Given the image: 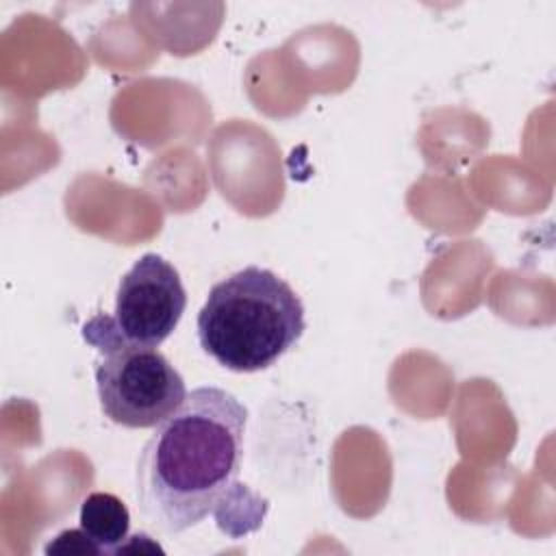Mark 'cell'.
<instances>
[{
  "label": "cell",
  "mask_w": 556,
  "mask_h": 556,
  "mask_svg": "<svg viewBox=\"0 0 556 556\" xmlns=\"http://www.w3.org/2000/svg\"><path fill=\"white\" fill-rule=\"evenodd\" d=\"M80 530L98 547L100 554H115L128 541L130 513L126 504L106 491L89 493L78 513Z\"/></svg>",
  "instance_id": "cell-5"
},
{
  "label": "cell",
  "mask_w": 556,
  "mask_h": 556,
  "mask_svg": "<svg viewBox=\"0 0 556 556\" xmlns=\"http://www.w3.org/2000/svg\"><path fill=\"white\" fill-rule=\"evenodd\" d=\"M187 291L178 269L156 252H146L122 276L106 324L128 343L159 348L178 326Z\"/></svg>",
  "instance_id": "cell-4"
},
{
  "label": "cell",
  "mask_w": 556,
  "mask_h": 556,
  "mask_svg": "<svg viewBox=\"0 0 556 556\" xmlns=\"http://www.w3.org/2000/svg\"><path fill=\"white\" fill-rule=\"evenodd\" d=\"M195 328L211 358L230 371L252 374L278 363L300 341L304 304L278 274L248 265L211 287Z\"/></svg>",
  "instance_id": "cell-2"
},
{
  "label": "cell",
  "mask_w": 556,
  "mask_h": 556,
  "mask_svg": "<svg viewBox=\"0 0 556 556\" xmlns=\"http://www.w3.org/2000/svg\"><path fill=\"white\" fill-rule=\"evenodd\" d=\"M83 339L100 352L93 374L102 413L124 428H156L187 397L180 371L156 348L124 341L104 319L93 315Z\"/></svg>",
  "instance_id": "cell-3"
},
{
  "label": "cell",
  "mask_w": 556,
  "mask_h": 556,
  "mask_svg": "<svg viewBox=\"0 0 556 556\" xmlns=\"http://www.w3.org/2000/svg\"><path fill=\"white\" fill-rule=\"evenodd\" d=\"M52 552H63V554H100L98 547L87 539V534L78 530H63L61 534L54 536L52 543L46 545V554Z\"/></svg>",
  "instance_id": "cell-6"
},
{
  "label": "cell",
  "mask_w": 556,
  "mask_h": 556,
  "mask_svg": "<svg viewBox=\"0 0 556 556\" xmlns=\"http://www.w3.org/2000/svg\"><path fill=\"white\" fill-rule=\"evenodd\" d=\"M248 408L226 389L198 387L154 434L137 460V502L165 534H180L217 513L237 486Z\"/></svg>",
  "instance_id": "cell-1"
}]
</instances>
